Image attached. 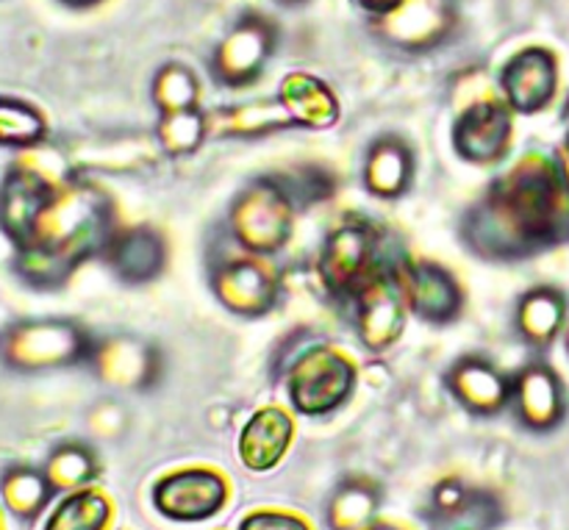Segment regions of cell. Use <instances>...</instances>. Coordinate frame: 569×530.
<instances>
[{"label":"cell","mask_w":569,"mask_h":530,"mask_svg":"<svg viewBox=\"0 0 569 530\" xmlns=\"http://www.w3.org/2000/svg\"><path fill=\"white\" fill-rule=\"evenodd\" d=\"M114 237V206L106 192L83 178L59 187L37 220L22 248H39L53 256L67 272L103 253Z\"/></svg>","instance_id":"7a4b0ae2"},{"label":"cell","mask_w":569,"mask_h":530,"mask_svg":"<svg viewBox=\"0 0 569 530\" xmlns=\"http://www.w3.org/2000/svg\"><path fill=\"white\" fill-rule=\"evenodd\" d=\"M94 472H98V464H94L92 450L83 444H61L50 456L44 476L53 489H81L92 481Z\"/></svg>","instance_id":"f546056e"},{"label":"cell","mask_w":569,"mask_h":530,"mask_svg":"<svg viewBox=\"0 0 569 530\" xmlns=\"http://www.w3.org/2000/svg\"><path fill=\"white\" fill-rule=\"evenodd\" d=\"M94 348L87 331L70 320H22L0 339V356L17 372L61 370L92 359Z\"/></svg>","instance_id":"8992f818"},{"label":"cell","mask_w":569,"mask_h":530,"mask_svg":"<svg viewBox=\"0 0 569 530\" xmlns=\"http://www.w3.org/2000/svg\"><path fill=\"white\" fill-rule=\"evenodd\" d=\"M292 117L281 106V100H256V103L233 106L222 109L217 114H209V133L214 137H233V139H253L267 137V133L292 128Z\"/></svg>","instance_id":"cb8c5ba5"},{"label":"cell","mask_w":569,"mask_h":530,"mask_svg":"<svg viewBox=\"0 0 569 530\" xmlns=\"http://www.w3.org/2000/svg\"><path fill=\"white\" fill-rule=\"evenodd\" d=\"M211 289L226 311L239 317H264L281 298V276L264 256H239L217 264Z\"/></svg>","instance_id":"ba28073f"},{"label":"cell","mask_w":569,"mask_h":530,"mask_svg":"<svg viewBox=\"0 0 569 530\" xmlns=\"http://www.w3.org/2000/svg\"><path fill=\"white\" fill-rule=\"evenodd\" d=\"M50 481L48 476L33 470H11L3 478V498L14 514L33 517L50 498Z\"/></svg>","instance_id":"1f68e13d"},{"label":"cell","mask_w":569,"mask_h":530,"mask_svg":"<svg viewBox=\"0 0 569 530\" xmlns=\"http://www.w3.org/2000/svg\"><path fill=\"white\" fill-rule=\"evenodd\" d=\"M356 389V364L328 344L309 342L287 359V392L306 417L331 414Z\"/></svg>","instance_id":"5b68a950"},{"label":"cell","mask_w":569,"mask_h":530,"mask_svg":"<svg viewBox=\"0 0 569 530\" xmlns=\"http://www.w3.org/2000/svg\"><path fill=\"white\" fill-rule=\"evenodd\" d=\"M61 3L78 6V9H81V6H92V3H98V0H61Z\"/></svg>","instance_id":"d590c367"},{"label":"cell","mask_w":569,"mask_h":530,"mask_svg":"<svg viewBox=\"0 0 569 530\" xmlns=\"http://www.w3.org/2000/svg\"><path fill=\"white\" fill-rule=\"evenodd\" d=\"M292 442V420L281 409H264L250 417L239 437V459L253 472L272 470Z\"/></svg>","instance_id":"603a6c76"},{"label":"cell","mask_w":569,"mask_h":530,"mask_svg":"<svg viewBox=\"0 0 569 530\" xmlns=\"http://www.w3.org/2000/svg\"><path fill=\"white\" fill-rule=\"evenodd\" d=\"M106 261L114 270L120 281L142 287V283L156 281L167 264L164 239L153 228H128V231H114L109 248L103 250Z\"/></svg>","instance_id":"e0dca14e"},{"label":"cell","mask_w":569,"mask_h":530,"mask_svg":"<svg viewBox=\"0 0 569 530\" xmlns=\"http://www.w3.org/2000/svg\"><path fill=\"white\" fill-rule=\"evenodd\" d=\"M295 211H298V200L287 178H256L233 200L228 228L242 250L253 256H272L292 237Z\"/></svg>","instance_id":"3957f363"},{"label":"cell","mask_w":569,"mask_h":530,"mask_svg":"<svg viewBox=\"0 0 569 530\" xmlns=\"http://www.w3.org/2000/svg\"><path fill=\"white\" fill-rule=\"evenodd\" d=\"M200 98V81L189 67L164 64L153 78V106L159 114L194 109Z\"/></svg>","instance_id":"83f0119b"},{"label":"cell","mask_w":569,"mask_h":530,"mask_svg":"<svg viewBox=\"0 0 569 530\" xmlns=\"http://www.w3.org/2000/svg\"><path fill=\"white\" fill-rule=\"evenodd\" d=\"M445 383L465 409L481 417L503 411L511 398V378H506L483 356H465L456 361L445 376Z\"/></svg>","instance_id":"2e32d148"},{"label":"cell","mask_w":569,"mask_h":530,"mask_svg":"<svg viewBox=\"0 0 569 530\" xmlns=\"http://www.w3.org/2000/svg\"><path fill=\"white\" fill-rule=\"evenodd\" d=\"M556 59L545 48H528L517 53L500 72V89L511 111L537 114L556 94Z\"/></svg>","instance_id":"5bb4252c"},{"label":"cell","mask_w":569,"mask_h":530,"mask_svg":"<svg viewBox=\"0 0 569 530\" xmlns=\"http://www.w3.org/2000/svg\"><path fill=\"white\" fill-rule=\"evenodd\" d=\"M378 509V492L372 487H353L339 489L337 498H333L331 511H328V522L333 530H359L361 526L372 520Z\"/></svg>","instance_id":"4dcf8cb0"},{"label":"cell","mask_w":569,"mask_h":530,"mask_svg":"<svg viewBox=\"0 0 569 530\" xmlns=\"http://www.w3.org/2000/svg\"><path fill=\"white\" fill-rule=\"evenodd\" d=\"M509 406L526 428L548 431L559 426L567 411L565 387L550 367L531 364L511 378Z\"/></svg>","instance_id":"9a60e30c"},{"label":"cell","mask_w":569,"mask_h":530,"mask_svg":"<svg viewBox=\"0 0 569 530\" xmlns=\"http://www.w3.org/2000/svg\"><path fill=\"white\" fill-rule=\"evenodd\" d=\"M276 48V31L261 17H248L220 42L214 53V78L222 87H250L264 72Z\"/></svg>","instance_id":"30bf717a"},{"label":"cell","mask_w":569,"mask_h":530,"mask_svg":"<svg viewBox=\"0 0 569 530\" xmlns=\"http://www.w3.org/2000/svg\"><path fill=\"white\" fill-rule=\"evenodd\" d=\"M417 159L409 142L400 137H381L370 144L365 159V187L367 192L381 200H398L409 192L415 181Z\"/></svg>","instance_id":"ac0fdd59"},{"label":"cell","mask_w":569,"mask_h":530,"mask_svg":"<svg viewBox=\"0 0 569 530\" xmlns=\"http://www.w3.org/2000/svg\"><path fill=\"white\" fill-rule=\"evenodd\" d=\"M109 517L111 509L103 494L81 489L53 511L48 530H106Z\"/></svg>","instance_id":"f1b7e54d"},{"label":"cell","mask_w":569,"mask_h":530,"mask_svg":"<svg viewBox=\"0 0 569 530\" xmlns=\"http://www.w3.org/2000/svg\"><path fill=\"white\" fill-rule=\"evenodd\" d=\"M278 100L292 117L295 126L311 128V131H322V128L337 126L339 120V100L331 92L328 83L320 78L306 76V72H292L283 78Z\"/></svg>","instance_id":"7402d4cb"},{"label":"cell","mask_w":569,"mask_h":530,"mask_svg":"<svg viewBox=\"0 0 569 530\" xmlns=\"http://www.w3.org/2000/svg\"><path fill=\"white\" fill-rule=\"evenodd\" d=\"M431 520L437 530H492L500 522V506L481 489L448 481L433 492Z\"/></svg>","instance_id":"d6986e66"},{"label":"cell","mask_w":569,"mask_h":530,"mask_svg":"<svg viewBox=\"0 0 569 530\" xmlns=\"http://www.w3.org/2000/svg\"><path fill=\"white\" fill-rule=\"evenodd\" d=\"M567 120H569V100H567Z\"/></svg>","instance_id":"74e56055"},{"label":"cell","mask_w":569,"mask_h":530,"mask_svg":"<svg viewBox=\"0 0 569 530\" xmlns=\"http://www.w3.org/2000/svg\"><path fill=\"white\" fill-rule=\"evenodd\" d=\"M59 187L44 181L33 170L22 167L20 161L6 170L3 183H0V228L11 239L14 248H22L31 239L37 220L42 217L44 206L50 203Z\"/></svg>","instance_id":"7c38bea8"},{"label":"cell","mask_w":569,"mask_h":530,"mask_svg":"<svg viewBox=\"0 0 569 530\" xmlns=\"http://www.w3.org/2000/svg\"><path fill=\"white\" fill-rule=\"evenodd\" d=\"M387 264L392 261L383 259V237L376 222L348 217L328 233L317 259V272L331 298L350 303L359 289Z\"/></svg>","instance_id":"277c9868"},{"label":"cell","mask_w":569,"mask_h":530,"mask_svg":"<svg viewBox=\"0 0 569 530\" xmlns=\"http://www.w3.org/2000/svg\"><path fill=\"white\" fill-rule=\"evenodd\" d=\"M567 317V300L559 289L537 287L517 303V331L531 348H548L561 331Z\"/></svg>","instance_id":"d4e9b609"},{"label":"cell","mask_w":569,"mask_h":530,"mask_svg":"<svg viewBox=\"0 0 569 530\" xmlns=\"http://www.w3.org/2000/svg\"><path fill=\"white\" fill-rule=\"evenodd\" d=\"M511 144V106L483 94L459 111L453 122V148L470 164H498Z\"/></svg>","instance_id":"9c48e42d"},{"label":"cell","mask_w":569,"mask_h":530,"mask_svg":"<svg viewBox=\"0 0 569 530\" xmlns=\"http://www.w3.org/2000/svg\"><path fill=\"white\" fill-rule=\"evenodd\" d=\"M48 139L42 111L14 98H0V148L28 150Z\"/></svg>","instance_id":"4316f807"},{"label":"cell","mask_w":569,"mask_h":530,"mask_svg":"<svg viewBox=\"0 0 569 530\" xmlns=\"http://www.w3.org/2000/svg\"><path fill=\"white\" fill-rule=\"evenodd\" d=\"M400 264L403 261H392V264L383 267L350 300L356 333H359L361 344L372 353H383V350L392 348L406 328L409 303H406L403 283H400Z\"/></svg>","instance_id":"52a82bcc"},{"label":"cell","mask_w":569,"mask_h":530,"mask_svg":"<svg viewBox=\"0 0 569 530\" xmlns=\"http://www.w3.org/2000/svg\"><path fill=\"white\" fill-rule=\"evenodd\" d=\"M450 28L445 0H400L383 14V33L400 48H431Z\"/></svg>","instance_id":"ffe728a7"},{"label":"cell","mask_w":569,"mask_h":530,"mask_svg":"<svg viewBox=\"0 0 569 530\" xmlns=\"http://www.w3.org/2000/svg\"><path fill=\"white\" fill-rule=\"evenodd\" d=\"M226 481L211 470H183L159 481L153 503L170 520L194 522L217 514L226 503Z\"/></svg>","instance_id":"4fadbf2b"},{"label":"cell","mask_w":569,"mask_h":530,"mask_svg":"<svg viewBox=\"0 0 569 530\" xmlns=\"http://www.w3.org/2000/svg\"><path fill=\"white\" fill-rule=\"evenodd\" d=\"M239 530H309L303 520L292 514H276V511H259L250 514Z\"/></svg>","instance_id":"d6a6232c"},{"label":"cell","mask_w":569,"mask_h":530,"mask_svg":"<svg viewBox=\"0 0 569 530\" xmlns=\"http://www.w3.org/2000/svg\"><path fill=\"white\" fill-rule=\"evenodd\" d=\"M94 370L106 383L120 389H142L159 372V356L150 344L131 337H117L94 348Z\"/></svg>","instance_id":"44dd1931"},{"label":"cell","mask_w":569,"mask_h":530,"mask_svg":"<svg viewBox=\"0 0 569 530\" xmlns=\"http://www.w3.org/2000/svg\"><path fill=\"white\" fill-rule=\"evenodd\" d=\"M370 530H392V528H370Z\"/></svg>","instance_id":"8d00e7d4"},{"label":"cell","mask_w":569,"mask_h":530,"mask_svg":"<svg viewBox=\"0 0 569 530\" xmlns=\"http://www.w3.org/2000/svg\"><path fill=\"white\" fill-rule=\"evenodd\" d=\"M361 6H365V9H370V11H376V14H387V11H392L395 6L400 3V0H359Z\"/></svg>","instance_id":"836d02e7"},{"label":"cell","mask_w":569,"mask_h":530,"mask_svg":"<svg viewBox=\"0 0 569 530\" xmlns=\"http://www.w3.org/2000/svg\"><path fill=\"white\" fill-rule=\"evenodd\" d=\"M467 248L489 261H517L569 239V189L556 161L528 153L498 176L461 222Z\"/></svg>","instance_id":"6da1fadb"},{"label":"cell","mask_w":569,"mask_h":530,"mask_svg":"<svg viewBox=\"0 0 569 530\" xmlns=\"http://www.w3.org/2000/svg\"><path fill=\"white\" fill-rule=\"evenodd\" d=\"M400 283H403L409 311H415L420 320L431 326H448L459 320L465 309V292L445 267L431 264V261H403Z\"/></svg>","instance_id":"8fae6325"},{"label":"cell","mask_w":569,"mask_h":530,"mask_svg":"<svg viewBox=\"0 0 569 530\" xmlns=\"http://www.w3.org/2000/svg\"><path fill=\"white\" fill-rule=\"evenodd\" d=\"M206 137H209V114L200 111L198 106L161 114L153 133L156 144L164 156H192Z\"/></svg>","instance_id":"484cf974"},{"label":"cell","mask_w":569,"mask_h":530,"mask_svg":"<svg viewBox=\"0 0 569 530\" xmlns=\"http://www.w3.org/2000/svg\"><path fill=\"white\" fill-rule=\"evenodd\" d=\"M556 167H559V172H561V181L567 183V189H569V137H567V142L561 144V150H559V159H556Z\"/></svg>","instance_id":"e575fe53"}]
</instances>
